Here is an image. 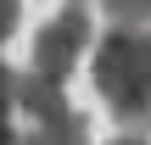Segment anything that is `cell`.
I'll return each mask as SVG.
<instances>
[{
  "label": "cell",
  "mask_w": 151,
  "mask_h": 145,
  "mask_svg": "<svg viewBox=\"0 0 151 145\" xmlns=\"http://www.w3.org/2000/svg\"><path fill=\"white\" fill-rule=\"evenodd\" d=\"M95 89L129 134L151 123V28H112L95 50Z\"/></svg>",
  "instance_id": "1"
},
{
  "label": "cell",
  "mask_w": 151,
  "mask_h": 145,
  "mask_svg": "<svg viewBox=\"0 0 151 145\" xmlns=\"http://www.w3.org/2000/svg\"><path fill=\"white\" fill-rule=\"evenodd\" d=\"M84 45H90V11H84L78 0H67V11H56V17H50V22L34 34V56H28V73L67 84V73L78 67Z\"/></svg>",
  "instance_id": "2"
},
{
  "label": "cell",
  "mask_w": 151,
  "mask_h": 145,
  "mask_svg": "<svg viewBox=\"0 0 151 145\" xmlns=\"http://www.w3.org/2000/svg\"><path fill=\"white\" fill-rule=\"evenodd\" d=\"M11 145H90V123L73 106H62L50 117H28V129L11 134Z\"/></svg>",
  "instance_id": "3"
},
{
  "label": "cell",
  "mask_w": 151,
  "mask_h": 145,
  "mask_svg": "<svg viewBox=\"0 0 151 145\" xmlns=\"http://www.w3.org/2000/svg\"><path fill=\"white\" fill-rule=\"evenodd\" d=\"M11 106H22V117H50L67 106V89L56 78H39V73H17L11 84Z\"/></svg>",
  "instance_id": "4"
},
{
  "label": "cell",
  "mask_w": 151,
  "mask_h": 145,
  "mask_svg": "<svg viewBox=\"0 0 151 145\" xmlns=\"http://www.w3.org/2000/svg\"><path fill=\"white\" fill-rule=\"evenodd\" d=\"M112 28H151V0H101Z\"/></svg>",
  "instance_id": "5"
},
{
  "label": "cell",
  "mask_w": 151,
  "mask_h": 145,
  "mask_svg": "<svg viewBox=\"0 0 151 145\" xmlns=\"http://www.w3.org/2000/svg\"><path fill=\"white\" fill-rule=\"evenodd\" d=\"M17 22H22V0H0V45L17 34Z\"/></svg>",
  "instance_id": "6"
},
{
  "label": "cell",
  "mask_w": 151,
  "mask_h": 145,
  "mask_svg": "<svg viewBox=\"0 0 151 145\" xmlns=\"http://www.w3.org/2000/svg\"><path fill=\"white\" fill-rule=\"evenodd\" d=\"M11 84H17V73L0 61V123H11V112H17V106H11Z\"/></svg>",
  "instance_id": "7"
},
{
  "label": "cell",
  "mask_w": 151,
  "mask_h": 145,
  "mask_svg": "<svg viewBox=\"0 0 151 145\" xmlns=\"http://www.w3.org/2000/svg\"><path fill=\"white\" fill-rule=\"evenodd\" d=\"M112 145H151V140H146V134H118Z\"/></svg>",
  "instance_id": "8"
},
{
  "label": "cell",
  "mask_w": 151,
  "mask_h": 145,
  "mask_svg": "<svg viewBox=\"0 0 151 145\" xmlns=\"http://www.w3.org/2000/svg\"><path fill=\"white\" fill-rule=\"evenodd\" d=\"M11 134H17V129H11V123H0V145H11Z\"/></svg>",
  "instance_id": "9"
}]
</instances>
